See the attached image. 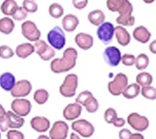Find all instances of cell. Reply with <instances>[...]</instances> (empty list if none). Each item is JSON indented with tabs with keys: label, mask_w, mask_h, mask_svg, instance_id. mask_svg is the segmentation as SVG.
<instances>
[{
	"label": "cell",
	"mask_w": 156,
	"mask_h": 139,
	"mask_svg": "<svg viewBox=\"0 0 156 139\" xmlns=\"http://www.w3.org/2000/svg\"><path fill=\"white\" fill-rule=\"evenodd\" d=\"M128 1L129 0H107L106 6L111 12H119Z\"/></svg>",
	"instance_id": "29"
},
{
	"label": "cell",
	"mask_w": 156,
	"mask_h": 139,
	"mask_svg": "<svg viewBox=\"0 0 156 139\" xmlns=\"http://www.w3.org/2000/svg\"><path fill=\"white\" fill-rule=\"evenodd\" d=\"M125 123H126V120L123 118H117L112 123V125L116 127H124Z\"/></svg>",
	"instance_id": "45"
},
{
	"label": "cell",
	"mask_w": 156,
	"mask_h": 139,
	"mask_svg": "<svg viewBox=\"0 0 156 139\" xmlns=\"http://www.w3.org/2000/svg\"><path fill=\"white\" fill-rule=\"evenodd\" d=\"M88 0H72V5L78 9V10H82L87 5Z\"/></svg>",
	"instance_id": "42"
},
{
	"label": "cell",
	"mask_w": 156,
	"mask_h": 139,
	"mask_svg": "<svg viewBox=\"0 0 156 139\" xmlns=\"http://www.w3.org/2000/svg\"><path fill=\"white\" fill-rule=\"evenodd\" d=\"M63 7L58 3H53L48 7V13L51 17L55 19H59L63 15Z\"/></svg>",
	"instance_id": "28"
},
{
	"label": "cell",
	"mask_w": 156,
	"mask_h": 139,
	"mask_svg": "<svg viewBox=\"0 0 156 139\" xmlns=\"http://www.w3.org/2000/svg\"><path fill=\"white\" fill-rule=\"evenodd\" d=\"M27 15H28V12L25 11L22 6H18L16 11L14 12V13L12 15V17L13 20L20 22V21L25 20L27 18Z\"/></svg>",
	"instance_id": "39"
},
{
	"label": "cell",
	"mask_w": 156,
	"mask_h": 139,
	"mask_svg": "<svg viewBox=\"0 0 156 139\" xmlns=\"http://www.w3.org/2000/svg\"><path fill=\"white\" fill-rule=\"evenodd\" d=\"M9 127V121L6 116L0 119V132H6Z\"/></svg>",
	"instance_id": "43"
},
{
	"label": "cell",
	"mask_w": 156,
	"mask_h": 139,
	"mask_svg": "<svg viewBox=\"0 0 156 139\" xmlns=\"http://www.w3.org/2000/svg\"><path fill=\"white\" fill-rule=\"evenodd\" d=\"M31 107L32 105L30 102L25 98H15L11 104L12 112L21 117L29 115L31 111Z\"/></svg>",
	"instance_id": "13"
},
{
	"label": "cell",
	"mask_w": 156,
	"mask_h": 139,
	"mask_svg": "<svg viewBox=\"0 0 156 139\" xmlns=\"http://www.w3.org/2000/svg\"><path fill=\"white\" fill-rule=\"evenodd\" d=\"M14 55V52L10 46L6 45L0 46V58L2 59H10Z\"/></svg>",
	"instance_id": "37"
},
{
	"label": "cell",
	"mask_w": 156,
	"mask_h": 139,
	"mask_svg": "<svg viewBox=\"0 0 156 139\" xmlns=\"http://www.w3.org/2000/svg\"><path fill=\"white\" fill-rule=\"evenodd\" d=\"M114 35L116 37L117 42L120 46H128L131 41V37H130L129 32L123 26L118 25L114 27Z\"/></svg>",
	"instance_id": "18"
},
{
	"label": "cell",
	"mask_w": 156,
	"mask_h": 139,
	"mask_svg": "<svg viewBox=\"0 0 156 139\" xmlns=\"http://www.w3.org/2000/svg\"><path fill=\"white\" fill-rule=\"evenodd\" d=\"M144 3H146V4H152V3H154L155 0H143Z\"/></svg>",
	"instance_id": "51"
},
{
	"label": "cell",
	"mask_w": 156,
	"mask_h": 139,
	"mask_svg": "<svg viewBox=\"0 0 156 139\" xmlns=\"http://www.w3.org/2000/svg\"><path fill=\"white\" fill-rule=\"evenodd\" d=\"M136 84H138L139 86H142V87L150 86L153 82V76L148 72L143 71L136 75Z\"/></svg>",
	"instance_id": "30"
},
{
	"label": "cell",
	"mask_w": 156,
	"mask_h": 139,
	"mask_svg": "<svg viewBox=\"0 0 156 139\" xmlns=\"http://www.w3.org/2000/svg\"><path fill=\"white\" fill-rule=\"evenodd\" d=\"M31 127L38 133H45L50 127V121L48 118L43 116L33 117L30 120Z\"/></svg>",
	"instance_id": "16"
},
{
	"label": "cell",
	"mask_w": 156,
	"mask_h": 139,
	"mask_svg": "<svg viewBox=\"0 0 156 139\" xmlns=\"http://www.w3.org/2000/svg\"><path fill=\"white\" fill-rule=\"evenodd\" d=\"M130 139H144V136L140 133H135V134L131 135Z\"/></svg>",
	"instance_id": "47"
},
{
	"label": "cell",
	"mask_w": 156,
	"mask_h": 139,
	"mask_svg": "<svg viewBox=\"0 0 156 139\" xmlns=\"http://www.w3.org/2000/svg\"><path fill=\"white\" fill-rule=\"evenodd\" d=\"M128 123L137 132L146 130L149 127V120L145 116H141L137 112H132L128 116Z\"/></svg>",
	"instance_id": "10"
},
{
	"label": "cell",
	"mask_w": 156,
	"mask_h": 139,
	"mask_svg": "<svg viewBox=\"0 0 156 139\" xmlns=\"http://www.w3.org/2000/svg\"><path fill=\"white\" fill-rule=\"evenodd\" d=\"M80 24V20L79 18L72 13L66 14L62 20V29L67 31V32H72L74 31L78 25Z\"/></svg>",
	"instance_id": "19"
},
{
	"label": "cell",
	"mask_w": 156,
	"mask_h": 139,
	"mask_svg": "<svg viewBox=\"0 0 156 139\" xmlns=\"http://www.w3.org/2000/svg\"><path fill=\"white\" fill-rule=\"evenodd\" d=\"M0 139H1V132H0Z\"/></svg>",
	"instance_id": "52"
},
{
	"label": "cell",
	"mask_w": 156,
	"mask_h": 139,
	"mask_svg": "<svg viewBox=\"0 0 156 139\" xmlns=\"http://www.w3.org/2000/svg\"><path fill=\"white\" fill-rule=\"evenodd\" d=\"M136 68L138 70H144L149 65V57L145 54H140L135 59V64Z\"/></svg>",
	"instance_id": "31"
},
{
	"label": "cell",
	"mask_w": 156,
	"mask_h": 139,
	"mask_svg": "<svg viewBox=\"0 0 156 139\" xmlns=\"http://www.w3.org/2000/svg\"><path fill=\"white\" fill-rule=\"evenodd\" d=\"M5 116L7 117L8 121H9V127L12 129L21 128L25 123V119H23V117H21V116L15 114L12 111L6 112Z\"/></svg>",
	"instance_id": "23"
},
{
	"label": "cell",
	"mask_w": 156,
	"mask_h": 139,
	"mask_svg": "<svg viewBox=\"0 0 156 139\" xmlns=\"http://www.w3.org/2000/svg\"><path fill=\"white\" fill-rule=\"evenodd\" d=\"M37 139H50V138H49V137L46 136V135H40V136H38Z\"/></svg>",
	"instance_id": "50"
},
{
	"label": "cell",
	"mask_w": 156,
	"mask_h": 139,
	"mask_svg": "<svg viewBox=\"0 0 156 139\" xmlns=\"http://www.w3.org/2000/svg\"><path fill=\"white\" fill-rule=\"evenodd\" d=\"M85 108L87 110V112L89 113H95L97 112L98 108H99V104H98V101L96 100V98L94 97V95L92 97H90L86 103L84 104Z\"/></svg>",
	"instance_id": "34"
},
{
	"label": "cell",
	"mask_w": 156,
	"mask_h": 139,
	"mask_svg": "<svg viewBox=\"0 0 156 139\" xmlns=\"http://www.w3.org/2000/svg\"><path fill=\"white\" fill-rule=\"evenodd\" d=\"M140 93L144 98L149 100H155L156 98V90L155 87L150 86H144L140 88Z\"/></svg>",
	"instance_id": "33"
},
{
	"label": "cell",
	"mask_w": 156,
	"mask_h": 139,
	"mask_svg": "<svg viewBox=\"0 0 156 139\" xmlns=\"http://www.w3.org/2000/svg\"><path fill=\"white\" fill-rule=\"evenodd\" d=\"M6 137L7 139H24V135L17 129H11L7 131Z\"/></svg>",
	"instance_id": "41"
},
{
	"label": "cell",
	"mask_w": 156,
	"mask_h": 139,
	"mask_svg": "<svg viewBox=\"0 0 156 139\" xmlns=\"http://www.w3.org/2000/svg\"><path fill=\"white\" fill-rule=\"evenodd\" d=\"M48 97H49V93L44 88H39L36 90L33 95L34 101L37 104H40V105L46 104L48 102Z\"/></svg>",
	"instance_id": "32"
},
{
	"label": "cell",
	"mask_w": 156,
	"mask_h": 139,
	"mask_svg": "<svg viewBox=\"0 0 156 139\" xmlns=\"http://www.w3.org/2000/svg\"><path fill=\"white\" fill-rule=\"evenodd\" d=\"M22 7L27 12H30V13L36 12L37 11V9H38L37 3L33 0H23Z\"/></svg>",
	"instance_id": "36"
},
{
	"label": "cell",
	"mask_w": 156,
	"mask_h": 139,
	"mask_svg": "<svg viewBox=\"0 0 156 139\" xmlns=\"http://www.w3.org/2000/svg\"><path fill=\"white\" fill-rule=\"evenodd\" d=\"M14 29L13 20L5 16L0 19V32L5 35L11 34Z\"/></svg>",
	"instance_id": "26"
},
{
	"label": "cell",
	"mask_w": 156,
	"mask_h": 139,
	"mask_svg": "<svg viewBox=\"0 0 156 139\" xmlns=\"http://www.w3.org/2000/svg\"><path fill=\"white\" fill-rule=\"evenodd\" d=\"M33 1H35V0H33Z\"/></svg>",
	"instance_id": "53"
},
{
	"label": "cell",
	"mask_w": 156,
	"mask_h": 139,
	"mask_svg": "<svg viewBox=\"0 0 156 139\" xmlns=\"http://www.w3.org/2000/svg\"><path fill=\"white\" fill-rule=\"evenodd\" d=\"M105 120L106 123L108 124H112L114 122V120L118 118V114H117V112L113 109V108H108L105 110Z\"/></svg>",
	"instance_id": "35"
},
{
	"label": "cell",
	"mask_w": 156,
	"mask_h": 139,
	"mask_svg": "<svg viewBox=\"0 0 156 139\" xmlns=\"http://www.w3.org/2000/svg\"><path fill=\"white\" fill-rule=\"evenodd\" d=\"M48 45L54 49L62 50L66 44V37L63 32V30L59 27L55 26L48 33Z\"/></svg>",
	"instance_id": "2"
},
{
	"label": "cell",
	"mask_w": 156,
	"mask_h": 139,
	"mask_svg": "<svg viewBox=\"0 0 156 139\" xmlns=\"http://www.w3.org/2000/svg\"><path fill=\"white\" fill-rule=\"evenodd\" d=\"M33 46L35 48V52L43 61H49L55 55V49L42 39H38L37 41L34 42Z\"/></svg>",
	"instance_id": "9"
},
{
	"label": "cell",
	"mask_w": 156,
	"mask_h": 139,
	"mask_svg": "<svg viewBox=\"0 0 156 139\" xmlns=\"http://www.w3.org/2000/svg\"><path fill=\"white\" fill-rule=\"evenodd\" d=\"M70 139H81L80 137V136L79 135H77L76 133H72L71 135H70Z\"/></svg>",
	"instance_id": "49"
},
{
	"label": "cell",
	"mask_w": 156,
	"mask_h": 139,
	"mask_svg": "<svg viewBox=\"0 0 156 139\" xmlns=\"http://www.w3.org/2000/svg\"><path fill=\"white\" fill-rule=\"evenodd\" d=\"M22 34L29 41L36 42L40 39L41 32L38 30L37 26L31 21H25L22 24Z\"/></svg>",
	"instance_id": "8"
},
{
	"label": "cell",
	"mask_w": 156,
	"mask_h": 139,
	"mask_svg": "<svg viewBox=\"0 0 156 139\" xmlns=\"http://www.w3.org/2000/svg\"><path fill=\"white\" fill-rule=\"evenodd\" d=\"M16 80L14 75L11 72H4L0 75V87L5 91H11Z\"/></svg>",
	"instance_id": "21"
},
{
	"label": "cell",
	"mask_w": 156,
	"mask_h": 139,
	"mask_svg": "<svg viewBox=\"0 0 156 139\" xmlns=\"http://www.w3.org/2000/svg\"><path fill=\"white\" fill-rule=\"evenodd\" d=\"M72 128L75 132L80 134V136L86 138L92 137L93 134L95 133V127L93 126V124L84 119H77L73 121L72 124Z\"/></svg>",
	"instance_id": "7"
},
{
	"label": "cell",
	"mask_w": 156,
	"mask_h": 139,
	"mask_svg": "<svg viewBox=\"0 0 156 139\" xmlns=\"http://www.w3.org/2000/svg\"><path fill=\"white\" fill-rule=\"evenodd\" d=\"M152 37L151 32L144 26H138L133 30V37L139 43H147Z\"/></svg>",
	"instance_id": "20"
},
{
	"label": "cell",
	"mask_w": 156,
	"mask_h": 139,
	"mask_svg": "<svg viewBox=\"0 0 156 139\" xmlns=\"http://www.w3.org/2000/svg\"><path fill=\"white\" fill-rule=\"evenodd\" d=\"M96 36L103 44L105 45L110 44L114 37L113 24L109 22H105L101 25H99L96 30Z\"/></svg>",
	"instance_id": "5"
},
{
	"label": "cell",
	"mask_w": 156,
	"mask_h": 139,
	"mask_svg": "<svg viewBox=\"0 0 156 139\" xmlns=\"http://www.w3.org/2000/svg\"><path fill=\"white\" fill-rule=\"evenodd\" d=\"M75 43L82 50H89L94 45V38L90 34L80 32L76 35Z\"/></svg>",
	"instance_id": "17"
},
{
	"label": "cell",
	"mask_w": 156,
	"mask_h": 139,
	"mask_svg": "<svg viewBox=\"0 0 156 139\" xmlns=\"http://www.w3.org/2000/svg\"><path fill=\"white\" fill-rule=\"evenodd\" d=\"M78 51L73 47L64 50L62 57L56 58L50 63V69L54 73H63L72 70L76 66Z\"/></svg>",
	"instance_id": "1"
},
{
	"label": "cell",
	"mask_w": 156,
	"mask_h": 139,
	"mask_svg": "<svg viewBox=\"0 0 156 139\" xmlns=\"http://www.w3.org/2000/svg\"><path fill=\"white\" fill-rule=\"evenodd\" d=\"M131 135H132V133L128 128H122V129H120V132H119L120 139H130Z\"/></svg>",
	"instance_id": "44"
},
{
	"label": "cell",
	"mask_w": 156,
	"mask_h": 139,
	"mask_svg": "<svg viewBox=\"0 0 156 139\" xmlns=\"http://www.w3.org/2000/svg\"><path fill=\"white\" fill-rule=\"evenodd\" d=\"M149 50L152 54L155 55L156 54V40H154L151 42V44L149 45Z\"/></svg>",
	"instance_id": "46"
},
{
	"label": "cell",
	"mask_w": 156,
	"mask_h": 139,
	"mask_svg": "<svg viewBox=\"0 0 156 139\" xmlns=\"http://www.w3.org/2000/svg\"><path fill=\"white\" fill-rule=\"evenodd\" d=\"M69 133V126L65 121H55L49 131L50 139H66Z\"/></svg>",
	"instance_id": "14"
},
{
	"label": "cell",
	"mask_w": 156,
	"mask_h": 139,
	"mask_svg": "<svg viewBox=\"0 0 156 139\" xmlns=\"http://www.w3.org/2000/svg\"><path fill=\"white\" fill-rule=\"evenodd\" d=\"M135 59H136V56L134 55L124 54L123 55H121L120 62H122V64L125 66H133L135 64Z\"/></svg>",
	"instance_id": "40"
},
{
	"label": "cell",
	"mask_w": 156,
	"mask_h": 139,
	"mask_svg": "<svg viewBox=\"0 0 156 139\" xmlns=\"http://www.w3.org/2000/svg\"><path fill=\"white\" fill-rule=\"evenodd\" d=\"M103 56L105 62L111 67H116L120 63L121 53L120 50L116 46H108L105 49Z\"/></svg>",
	"instance_id": "11"
},
{
	"label": "cell",
	"mask_w": 156,
	"mask_h": 139,
	"mask_svg": "<svg viewBox=\"0 0 156 139\" xmlns=\"http://www.w3.org/2000/svg\"><path fill=\"white\" fill-rule=\"evenodd\" d=\"M87 20L92 25L99 26L103 23H105V14L104 13V12L102 10L96 9L94 11H91L87 14Z\"/></svg>",
	"instance_id": "24"
},
{
	"label": "cell",
	"mask_w": 156,
	"mask_h": 139,
	"mask_svg": "<svg viewBox=\"0 0 156 139\" xmlns=\"http://www.w3.org/2000/svg\"><path fill=\"white\" fill-rule=\"evenodd\" d=\"M35 52L34 46L30 43H23L17 46L15 49V54L16 55L21 59H26L31 55Z\"/></svg>",
	"instance_id": "22"
},
{
	"label": "cell",
	"mask_w": 156,
	"mask_h": 139,
	"mask_svg": "<svg viewBox=\"0 0 156 139\" xmlns=\"http://www.w3.org/2000/svg\"><path fill=\"white\" fill-rule=\"evenodd\" d=\"M82 112V106L80 104H69L62 112L63 118L67 120H74L80 118Z\"/></svg>",
	"instance_id": "15"
},
{
	"label": "cell",
	"mask_w": 156,
	"mask_h": 139,
	"mask_svg": "<svg viewBox=\"0 0 156 139\" xmlns=\"http://www.w3.org/2000/svg\"><path fill=\"white\" fill-rule=\"evenodd\" d=\"M78 83H79V79L78 76L74 73L68 74L62 84L60 86L59 91L60 94L64 96V97H73L76 94V90L78 87Z\"/></svg>",
	"instance_id": "3"
},
{
	"label": "cell",
	"mask_w": 156,
	"mask_h": 139,
	"mask_svg": "<svg viewBox=\"0 0 156 139\" xmlns=\"http://www.w3.org/2000/svg\"><path fill=\"white\" fill-rule=\"evenodd\" d=\"M32 90L31 83L27 80L17 81L10 91L12 97L14 98H23L28 96Z\"/></svg>",
	"instance_id": "12"
},
{
	"label": "cell",
	"mask_w": 156,
	"mask_h": 139,
	"mask_svg": "<svg viewBox=\"0 0 156 139\" xmlns=\"http://www.w3.org/2000/svg\"><path fill=\"white\" fill-rule=\"evenodd\" d=\"M5 114H6V112H5V108L0 104V119H2L3 117H5Z\"/></svg>",
	"instance_id": "48"
},
{
	"label": "cell",
	"mask_w": 156,
	"mask_h": 139,
	"mask_svg": "<svg viewBox=\"0 0 156 139\" xmlns=\"http://www.w3.org/2000/svg\"><path fill=\"white\" fill-rule=\"evenodd\" d=\"M93 96V94L88 91V90H85L83 92L80 93V94L77 96L76 98V103L77 104H80L81 106H83L84 104L90 98Z\"/></svg>",
	"instance_id": "38"
},
{
	"label": "cell",
	"mask_w": 156,
	"mask_h": 139,
	"mask_svg": "<svg viewBox=\"0 0 156 139\" xmlns=\"http://www.w3.org/2000/svg\"><path fill=\"white\" fill-rule=\"evenodd\" d=\"M140 94V86L136 83L129 84L126 87L122 94L127 99H134Z\"/></svg>",
	"instance_id": "27"
},
{
	"label": "cell",
	"mask_w": 156,
	"mask_h": 139,
	"mask_svg": "<svg viewBox=\"0 0 156 139\" xmlns=\"http://www.w3.org/2000/svg\"><path fill=\"white\" fill-rule=\"evenodd\" d=\"M18 8V4L15 0H4L0 6V10L2 13L5 16H12Z\"/></svg>",
	"instance_id": "25"
},
{
	"label": "cell",
	"mask_w": 156,
	"mask_h": 139,
	"mask_svg": "<svg viewBox=\"0 0 156 139\" xmlns=\"http://www.w3.org/2000/svg\"><path fill=\"white\" fill-rule=\"evenodd\" d=\"M132 12L133 5L129 0L119 12L116 23L120 26H133L135 24V17L132 15Z\"/></svg>",
	"instance_id": "6"
},
{
	"label": "cell",
	"mask_w": 156,
	"mask_h": 139,
	"mask_svg": "<svg viewBox=\"0 0 156 139\" xmlns=\"http://www.w3.org/2000/svg\"><path fill=\"white\" fill-rule=\"evenodd\" d=\"M128 85H129V80L127 75L120 72L115 76L113 80L109 82L107 87H108V91L112 95L118 96L122 94Z\"/></svg>",
	"instance_id": "4"
}]
</instances>
